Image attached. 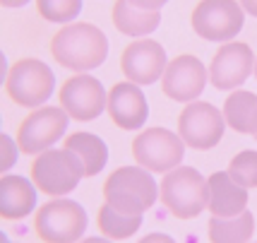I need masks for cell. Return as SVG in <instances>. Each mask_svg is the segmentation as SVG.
<instances>
[{"mask_svg":"<svg viewBox=\"0 0 257 243\" xmlns=\"http://www.w3.org/2000/svg\"><path fill=\"white\" fill-rule=\"evenodd\" d=\"M106 202L125 214H142L161 198L152 171L145 166H120L103 183Z\"/></svg>","mask_w":257,"mask_h":243,"instance_id":"cell-2","label":"cell"},{"mask_svg":"<svg viewBox=\"0 0 257 243\" xmlns=\"http://www.w3.org/2000/svg\"><path fill=\"white\" fill-rule=\"evenodd\" d=\"M27 3H32V0H0V5L3 8H22Z\"/></svg>","mask_w":257,"mask_h":243,"instance_id":"cell-28","label":"cell"},{"mask_svg":"<svg viewBox=\"0 0 257 243\" xmlns=\"http://www.w3.org/2000/svg\"><path fill=\"white\" fill-rule=\"evenodd\" d=\"M51 53L58 65L75 72H87L106 60L108 39L96 24L70 22L51 39Z\"/></svg>","mask_w":257,"mask_h":243,"instance_id":"cell-1","label":"cell"},{"mask_svg":"<svg viewBox=\"0 0 257 243\" xmlns=\"http://www.w3.org/2000/svg\"><path fill=\"white\" fill-rule=\"evenodd\" d=\"M255 140H257V135H255Z\"/></svg>","mask_w":257,"mask_h":243,"instance_id":"cell-31","label":"cell"},{"mask_svg":"<svg viewBox=\"0 0 257 243\" xmlns=\"http://www.w3.org/2000/svg\"><path fill=\"white\" fill-rule=\"evenodd\" d=\"M96 224H99V231L103 233V238L125 241L142 226V214H125L106 202V205H101L99 214H96Z\"/></svg>","mask_w":257,"mask_h":243,"instance_id":"cell-22","label":"cell"},{"mask_svg":"<svg viewBox=\"0 0 257 243\" xmlns=\"http://www.w3.org/2000/svg\"><path fill=\"white\" fill-rule=\"evenodd\" d=\"M228 174L243 188H257V152L245 149V152L235 154L228 164Z\"/></svg>","mask_w":257,"mask_h":243,"instance_id":"cell-24","label":"cell"},{"mask_svg":"<svg viewBox=\"0 0 257 243\" xmlns=\"http://www.w3.org/2000/svg\"><path fill=\"white\" fill-rule=\"evenodd\" d=\"M240 5H243V10L247 12V15H252V17H257V0H238Z\"/></svg>","mask_w":257,"mask_h":243,"instance_id":"cell-27","label":"cell"},{"mask_svg":"<svg viewBox=\"0 0 257 243\" xmlns=\"http://www.w3.org/2000/svg\"><path fill=\"white\" fill-rule=\"evenodd\" d=\"M224 118L231 130L240 135H257V94L238 89L224 101Z\"/></svg>","mask_w":257,"mask_h":243,"instance_id":"cell-19","label":"cell"},{"mask_svg":"<svg viewBox=\"0 0 257 243\" xmlns=\"http://www.w3.org/2000/svg\"><path fill=\"white\" fill-rule=\"evenodd\" d=\"M135 8H140V10H147V12H157L161 10L164 5H166L168 0H130Z\"/></svg>","mask_w":257,"mask_h":243,"instance_id":"cell-26","label":"cell"},{"mask_svg":"<svg viewBox=\"0 0 257 243\" xmlns=\"http://www.w3.org/2000/svg\"><path fill=\"white\" fill-rule=\"evenodd\" d=\"M67 111L63 106H39L17 128V144L24 154H41L63 137L67 128Z\"/></svg>","mask_w":257,"mask_h":243,"instance_id":"cell-10","label":"cell"},{"mask_svg":"<svg viewBox=\"0 0 257 243\" xmlns=\"http://www.w3.org/2000/svg\"><path fill=\"white\" fill-rule=\"evenodd\" d=\"M58 99H60V106L67 111L70 118H75V121H94V118L101 116V111L106 109L108 94L103 92V85L96 77L75 75V77L63 82Z\"/></svg>","mask_w":257,"mask_h":243,"instance_id":"cell-13","label":"cell"},{"mask_svg":"<svg viewBox=\"0 0 257 243\" xmlns=\"http://www.w3.org/2000/svg\"><path fill=\"white\" fill-rule=\"evenodd\" d=\"M166 65V51L154 39L133 41L120 55V70L125 79H130L135 85H154L157 79L164 77Z\"/></svg>","mask_w":257,"mask_h":243,"instance_id":"cell-14","label":"cell"},{"mask_svg":"<svg viewBox=\"0 0 257 243\" xmlns=\"http://www.w3.org/2000/svg\"><path fill=\"white\" fill-rule=\"evenodd\" d=\"M161 202L178 219H195L209 202L207 178L192 166H176L161 181Z\"/></svg>","mask_w":257,"mask_h":243,"instance_id":"cell-4","label":"cell"},{"mask_svg":"<svg viewBox=\"0 0 257 243\" xmlns=\"http://www.w3.org/2000/svg\"><path fill=\"white\" fill-rule=\"evenodd\" d=\"M209 79V70L204 67L200 58L195 55H178L168 60L164 77H161V89L168 99L190 104L200 97Z\"/></svg>","mask_w":257,"mask_h":243,"instance_id":"cell-11","label":"cell"},{"mask_svg":"<svg viewBox=\"0 0 257 243\" xmlns=\"http://www.w3.org/2000/svg\"><path fill=\"white\" fill-rule=\"evenodd\" d=\"M113 27L125 36H147L152 34L161 22V12H147L135 8L130 0H115L113 3Z\"/></svg>","mask_w":257,"mask_h":243,"instance_id":"cell-18","label":"cell"},{"mask_svg":"<svg viewBox=\"0 0 257 243\" xmlns=\"http://www.w3.org/2000/svg\"><path fill=\"white\" fill-rule=\"evenodd\" d=\"M56 89V75L44 60L22 58L10 67L5 77V92L15 104L24 109H39L51 99Z\"/></svg>","mask_w":257,"mask_h":243,"instance_id":"cell-6","label":"cell"},{"mask_svg":"<svg viewBox=\"0 0 257 243\" xmlns=\"http://www.w3.org/2000/svg\"><path fill=\"white\" fill-rule=\"evenodd\" d=\"M255 233V217L240 212L235 217H212L209 219V241L212 243H245Z\"/></svg>","mask_w":257,"mask_h":243,"instance_id":"cell-20","label":"cell"},{"mask_svg":"<svg viewBox=\"0 0 257 243\" xmlns=\"http://www.w3.org/2000/svg\"><path fill=\"white\" fill-rule=\"evenodd\" d=\"M224 113L209 101H190L178 116V135L192 149H212L224 137Z\"/></svg>","mask_w":257,"mask_h":243,"instance_id":"cell-9","label":"cell"},{"mask_svg":"<svg viewBox=\"0 0 257 243\" xmlns=\"http://www.w3.org/2000/svg\"><path fill=\"white\" fill-rule=\"evenodd\" d=\"M65 147L82 156L87 176H96L101 169L106 166V161H108V147H106V142L91 133H72L70 137H65Z\"/></svg>","mask_w":257,"mask_h":243,"instance_id":"cell-21","label":"cell"},{"mask_svg":"<svg viewBox=\"0 0 257 243\" xmlns=\"http://www.w3.org/2000/svg\"><path fill=\"white\" fill-rule=\"evenodd\" d=\"M36 236L46 243H72L87 231V212L70 198H53L34 214Z\"/></svg>","mask_w":257,"mask_h":243,"instance_id":"cell-5","label":"cell"},{"mask_svg":"<svg viewBox=\"0 0 257 243\" xmlns=\"http://www.w3.org/2000/svg\"><path fill=\"white\" fill-rule=\"evenodd\" d=\"M192 29L204 41H233L243 29L245 10L238 0H200L192 10Z\"/></svg>","mask_w":257,"mask_h":243,"instance_id":"cell-7","label":"cell"},{"mask_svg":"<svg viewBox=\"0 0 257 243\" xmlns=\"http://www.w3.org/2000/svg\"><path fill=\"white\" fill-rule=\"evenodd\" d=\"M106 109H108L111 121L115 123L120 130H137V128H142L145 121L149 118L147 97L142 94L140 85H135L130 79L113 85V89L108 92Z\"/></svg>","mask_w":257,"mask_h":243,"instance_id":"cell-15","label":"cell"},{"mask_svg":"<svg viewBox=\"0 0 257 243\" xmlns=\"http://www.w3.org/2000/svg\"><path fill=\"white\" fill-rule=\"evenodd\" d=\"M250 72H255V53L243 41H226L212 58L209 65V82L221 92L240 87Z\"/></svg>","mask_w":257,"mask_h":243,"instance_id":"cell-12","label":"cell"},{"mask_svg":"<svg viewBox=\"0 0 257 243\" xmlns=\"http://www.w3.org/2000/svg\"><path fill=\"white\" fill-rule=\"evenodd\" d=\"M36 183L24 176L5 174L0 178V217L24 219L36 210Z\"/></svg>","mask_w":257,"mask_h":243,"instance_id":"cell-16","label":"cell"},{"mask_svg":"<svg viewBox=\"0 0 257 243\" xmlns=\"http://www.w3.org/2000/svg\"><path fill=\"white\" fill-rule=\"evenodd\" d=\"M133 156L140 166L154 174H168L183 161L185 142L166 128H149L133 140Z\"/></svg>","mask_w":257,"mask_h":243,"instance_id":"cell-8","label":"cell"},{"mask_svg":"<svg viewBox=\"0 0 257 243\" xmlns=\"http://www.w3.org/2000/svg\"><path fill=\"white\" fill-rule=\"evenodd\" d=\"M209 202L207 207L214 217H235L247 210V188L235 183L228 171H216L207 178Z\"/></svg>","mask_w":257,"mask_h":243,"instance_id":"cell-17","label":"cell"},{"mask_svg":"<svg viewBox=\"0 0 257 243\" xmlns=\"http://www.w3.org/2000/svg\"><path fill=\"white\" fill-rule=\"evenodd\" d=\"M36 12L46 22L70 24L82 12V0H36Z\"/></svg>","mask_w":257,"mask_h":243,"instance_id":"cell-23","label":"cell"},{"mask_svg":"<svg viewBox=\"0 0 257 243\" xmlns=\"http://www.w3.org/2000/svg\"><path fill=\"white\" fill-rule=\"evenodd\" d=\"M29 174L39 193L60 198V195H70L77 188V183L87 176V169L77 152L63 147V149H46L36 154Z\"/></svg>","mask_w":257,"mask_h":243,"instance_id":"cell-3","label":"cell"},{"mask_svg":"<svg viewBox=\"0 0 257 243\" xmlns=\"http://www.w3.org/2000/svg\"><path fill=\"white\" fill-rule=\"evenodd\" d=\"M152 241H171L168 236H161V233H152V236H145V243H152Z\"/></svg>","mask_w":257,"mask_h":243,"instance_id":"cell-29","label":"cell"},{"mask_svg":"<svg viewBox=\"0 0 257 243\" xmlns=\"http://www.w3.org/2000/svg\"><path fill=\"white\" fill-rule=\"evenodd\" d=\"M0 142H3V154H0V171L8 174L12 166L17 164V156H20V144L12 140L10 135H0Z\"/></svg>","mask_w":257,"mask_h":243,"instance_id":"cell-25","label":"cell"},{"mask_svg":"<svg viewBox=\"0 0 257 243\" xmlns=\"http://www.w3.org/2000/svg\"><path fill=\"white\" fill-rule=\"evenodd\" d=\"M255 77H257V58H255Z\"/></svg>","mask_w":257,"mask_h":243,"instance_id":"cell-30","label":"cell"}]
</instances>
